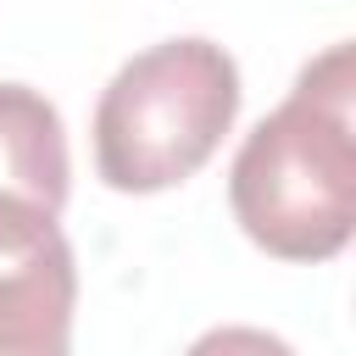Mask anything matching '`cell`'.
Returning a JSON list of instances; mask_svg holds the SVG:
<instances>
[{
	"mask_svg": "<svg viewBox=\"0 0 356 356\" xmlns=\"http://www.w3.org/2000/svg\"><path fill=\"white\" fill-rule=\"evenodd\" d=\"M228 200L250 245L278 261H328L356 234V50L339 39L300 67L289 100L261 117L234 167Z\"/></svg>",
	"mask_w": 356,
	"mask_h": 356,
	"instance_id": "cell-1",
	"label": "cell"
},
{
	"mask_svg": "<svg viewBox=\"0 0 356 356\" xmlns=\"http://www.w3.org/2000/svg\"><path fill=\"white\" fill-rule=\"evenodd\" d=\"M239 117V67L211 39L139 50L95 106V167L117 195L195 178Z\"/></svg>",
	"mask_w": 356,
	"mask_h": 356,
	"instance_id": "cell-2",
	"label": "cell"
},
{
	"mask_svg": "<svg viewBox=\"0 0 356 356\" xmlns=\"http://www.w3.org/2000/svg\"><path fill=\"white\" fill-rule=\"evenodd\" d=\"M72 300L78 267L56 211L0 195V356H61Z\"/></svg>",
	"mask_w": 356,
	"mask_h": 356,
	"instance_id": "cell-3",
	"label": "cell"
},
{
	"mask_svg": "<svg viewBox=\"0 0 356 356\" xmlns=\"http://www.w3.org/2000/svg\"><path fill=\"white\" fill-rule=\"evenodd\" d=\"M0 195L39 211L67 206V134L56 106L28 83H0Z\"/></svg>",
	"mask_w": 356,
	"mask_h": 356,
	"instance_id": "cell-4",
	"label": "cell"
}]
</instances>
